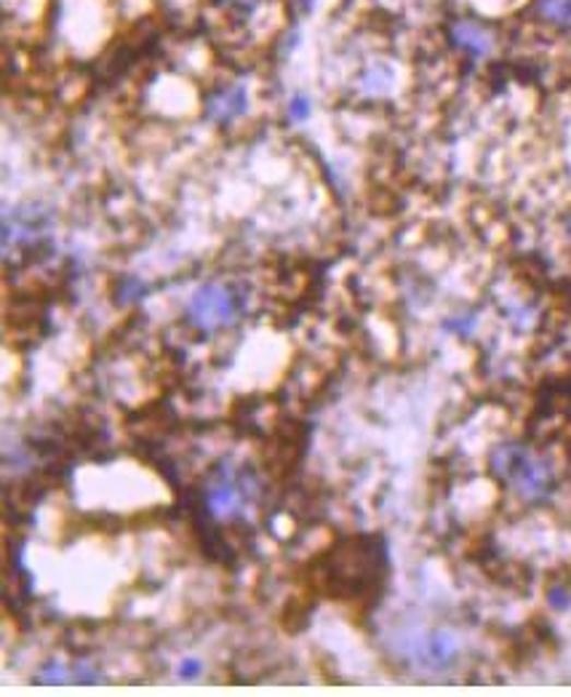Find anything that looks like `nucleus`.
Masks as SVG:
<instances>
[{
    "mask_svg": "<svg viewBox=\"0 0 571 697\" xmlns=\"http://www.w3.org/2000/svg\"><path fill=\"white\" fill-rule=\"evenodd\" d=\"M491 471L528 503L545 500L556 486V471L550 462L521 444L497 447L491 454Z\"/></svg>",
    "mask_w": 571,
    "mask_h": 697,
    "instance_id": "nucleus-1",
    "label": "nucleus"
},
{
    "mask_svg": "<svg viewBox=\"0 0 571 697\" xmlns=\"http://www.w3.org/2000/svg\"><path fill=\"white\" fill-rule=\"evenodd\" d=\"M254 479L246 471H219L206 489V508L214 519L240 516L254 497Z\"/></svg>",
    "mask_w": 571,
    "mask_h": 697,
    "instance_id": "nucleus-2",
    "label": "nucleus"
},
{
    "mask_svg": "<svg viewBox=\"0 0 571 697\" xmlns=\"http://www.w3.org/2000/svg\"><path fill=\"white\" fill-rule=\"evenodd\" d=\"M188 312L198 329L214 332V329L230 327L238 312V299L225 284H209L192 294Z\"/></svg>",
    "mask_w": 571,
    "mask_h": 697,
    "instance_id": "nucleus-3",
    "label": "nucleus"
},
{
    "mask_svg": "<svg viewBox=\"0 0 571 697\" xmlns=\"http://www.w3.org/2000/svg\"><path fill=\"white\" fill-rule=\"evenodd\" d=\"M460 658V639L452 630H430V634L419 636L412 645V660L419 669L428 671H443Z\"/></svg>",
    "mask_w": 571,
    "mask_h": 697,
    "instance_id": "nucleus-4",
    "label": "nucleus"
},
{
    "mask_svg": "<svg viewBox=\"0 0 571 697\" xmlns=\"http://www.w3.org/2000/svg\"><path fill=\"white\" fill-rule=\"evenodd\" d=\"M449 35H452V44L460 48V51H465L471 59L489 57L491 48H495V38H491V33L478 22H471V20L454 22L452 29H449Z\"/></svg>",
    "mask_w": 571,
    "mask_h": 697,
    "instance_id": "nucleus-5",
    "label": "nucleus"
},
{
    "mask_svg": "<svg viewBox=\"0 0 571 697\" xmlns=\"http://www.w3.org/2000/svg\"><path fill=\"white\" fill-rule=\"evenodd\" d=\"M249 107V94H246V86H230L216 92L212 99L206 102L209 118L216 120V123H233V120L240 118Z\"/></svg>",
    "mask_w": 571,
    "mask_h": 697,
    "instance_id": "nucleus-6",
    "label": "nucleus"
},
{
    "mask_svg": "<svg viewBox=\"0 0 571 697\" xmlns=\"http://www.w3.org/2000/svg\"><path fill=\"white\" fill-rule=\"evenodd\" d=\"M537 14L556 27H571V0H539Z\"/></svg>",
    "mask_w": 571,
    "mask_h": 697,
    "instance_id": "nucleus-7",
    "label": "nucleus"
},
{
    "mask_svg": "<svg viewBox=\"0 0 571 697\" xmlns=\"http://www.w3.org/2000/svg\"><path fill=\"white\" fill-rule=\"evenodd\" d=\"M360 83H364V92L382 94V92H388L390 83H393V75H390L388 68H371L369 72H366L364 81Z\"/></svg>",
    "mask_w": 571,
    "mask_h": 697,
    "instance_id": "nucleus-8",
    "label": "nucleus"
},
{
    "mask_svg": "<svg viewBox=\"0 0 571 697\" xmlns=\"http://www.w3.org/2000/svg\"><path fill=\"white\" fill-rule=\"evenodd\" d=\"M288 116H292L294 123H302V120L310 116V99H308V94H294L292 105H288Z\"/></svg>",
    "mask_w": 571,
    "mask_h": 697,
    "instance_id": "nucleus-9",
    "label": "nucleus"
},
{
    "mask_svg": "<svg viewBox=\"0 0 571 697\" xmlns=\"http://www.w3.org/2000/svg\"><path fill=\"white\" fill-rule=\"evenodd\" d=\"M201 671H203V665L198 663V660H182V663H179V669H177V673L182 678H195V676H201Z\"/></svg>",
    "mask_w": 571,
    "mask_h": 697,
    "instance_id": "nucleus-10",
    "label": "nucleus"
},
{
    "mask_svg": "<svg viewBox=\"0 0 571 697\" xmlns=\"http://www.w3.org/2000/svg\"><path fill=\"white\" fill-rule=\"evenodd\" d=\"M449 327L454 329V332H460V334H467V332H473V327H476V318L473 316H465V318H454L452 323H449Z\"/></svg>",
    "mask_w": 571,
    "mask_h": 697,
    "instance_id": "nucleus-11",
    "label": "nucleus"
},
{
    "mask_svg": "<svg viewBox=\"0 0 571 697\" xmlns=\"http://www.w3.org/2000/svg\"><path fill=\"white\" fill-rule=\"evenodd\" d=\"M222 5H230L233 11H251L260 0H219Z\"/></svg>",
    "mask_w": 571,
    "mask_h": 697,
    "instance_id": "nucleus-12",
    "label": "nucleus"
}]
</instances>
